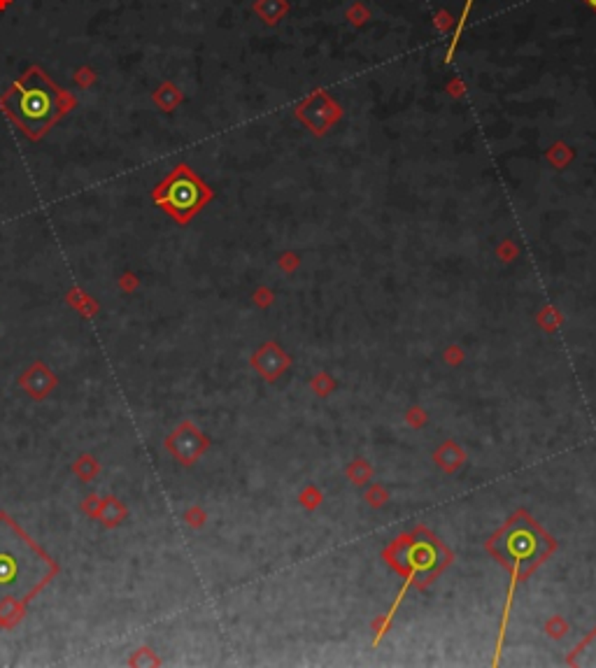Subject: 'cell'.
<instances>
[{
  "label": "cell",
  "mask_w": 596,
  "mask_h": 668,
  "mask_svg": "<svg viewBox=\"0 0 596 668\" xmlns=\"http://www.w3.org/2000/svg\"><path fill=\"white\" fill-rule=\"evenodd\" d=\"M54 570L43 549L15 521L0 514V622L17 617Z\"/></svg>",
  "instance_id": "1"
},
{
  "label": "cell",
  "mask_w": 596,
  "mask_h": 668,
  "mask_svg": "<svg viewBox=\"0 0 596 668\" xmlns=\"http://www.w3.org/2000/svg\"><path fill=\"white\" fill-rule=\"evenodd\" d=\"M73 105V98L43 73L29 68L10 91L0 98V107L29 138H43Z\"/></svg>",
  "instance_id": "2"
},
{
  "label": "cell",
  "mask_w": 596,
  "mask_h": 668,
  "mask_svg": "<svg viewBox=\"0 0 596 668\" xmlns=\"http://www.w3.org/2000/svg\"><path fill=\"white\" fill-rule=\"evenodd\" d=\"M207 196L210 193H207L203 182L196 175H191V170L186 165H179L154 193L156 203L165 207L179 221H186L191 214H196L200 205L207 200Z\"/></svg>",
  "instance_id": "3"
},
{
  "label": "cell",
  "mask_w": 596,
  "mask_h": 668,
  "mask_svg": "<svg viewBox=\"0 0 596 668\" xmlns=\"http://www.w3.org/2000/svg\"><path fill=\"white\" fill-rule=\"evenodd\" d=\"M540 549H543V542L536 538L533 528H510L508 535L501 540V552L505 561L517 563V566L533 563Z\"/></svg>",
  "instance_id": "4"
},
{
  "label": "cell",
  "mask_w": 596,
  "mask_h": 668,
  "mask_svg": "<svg viewBox=\"0 0 596 668\" xmlns=\"http://www.w3.org/2000/svg\"><path fill=\"white\" fill-rule=\"evenodd\" d=\"M473 3H475V0H466V5H463V10H461V15H459V22H456V29H454L452 43H449V50H447V64H449V61L454 59V50H456V43H459V38H461V31H463V26H466V22H468V15H470V8H473Z\"/></svg>",
  "instance_id": "5"
},
{
  "label": "cell",
  "mask_w": 596,
  "mask_h": 668,
  "mask_svg": "<svg viewBox=\"0 0 596 668\" xmlns=\"http://www.w3.org/2000/svg\"><path fill=\"white\" fill-rule=\"evenodd\" d=\"M585 3H587V5H589V8H592V10L596 12V0H585Z\"/></svg>",
  "instance_id": "6"
}]
</instances>
